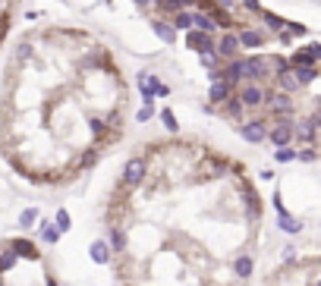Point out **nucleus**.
Segmentation results:
<instances>
[{"label":"nucleus","mask_w":321,"mask_h":286,"mask_svg":"<svg viewBox=\"0 0 321 286\" xmlns=\"http://www.w3.org/2000/svg\"><path fill=\"white\" fill-rule=\"evenodd\" d=\"M239 101H243V107H258V104H262V98H265V88L258 82H249V85H243V88H239Z\"/></svg>","instance_id":"1"},{"label":"nucleus","mask_w":321,"mask_h":286,"mask_svg":"<svg viewBox=\"0 0 321 286\" xmlns=\"http://www.w3.org/2000/svg\"><path fill=\"white\" fill-rule=\"evenodd\" d=\"M145 170H148V167H145L142 157L129 161V164H126V173H123V185H126V189H129V185H139L145 179Z\"/></svg>","instance_id":"2"},{"label":"nucleus","mask_w":321,"mask_h":286,"mask_svg":"<svg viewBox=\"0 0 321 286\" xmlns=\"http://www.w3.org/2000/svg\"><path fill=\"white\" fill-rule=\"evenodd\" d=\"M186 44H189L192 50H198V54H211V50H214L211 38L205 35V32H196V29H189V38H186Z\"/></svg>","instance_id":"3"},{"label":"nucleus","mask_w":321,"mask_h":286,"mask_svg":"<svg viewBox=\"0 0 321 286\" xmlns=\"http://www.w3.org/2000/svg\"><path fill=\"white\" fill-rule=\"evenodd\" d=\"M243 135L249 138V142H265V135H268V119H249V123L243 126Z\"/></svg>","instance_id":"4"},{"label":"nucleus","mask_w":321,"mask_h":286,"mask_svg":"<svg viewBox=\"0 0 321 286\" xmlns=\"http://www.w3.org/2000/svg\"><path fill=\"white\" fill-rule=\"evenodd\" d=\"M236 50H239V38L236 35H224V38H220L217 57H236Z\"/></svg>","instance_id":"5"},{"label":"nucleus","mask_w":321,"mask_h":286,"mask_svg":"<svg viewBox=\"0 0 321 286\" xmlns=\"http://www.w3.org/2000/svg\"><path fill=\"white\" fill-rule=\"evenodd\" d=\"M293 76H296L299 85H309V82L318 79V69H315V63H305V66H299V69H293Z\"/></svg>","instance_id":"6"},{"label":"nucleus","mask_w":321,"mask_h":286,"mask_svg":"<svg viewBox=\"0 0 321 286\" xmlns=\"http://www.w3.org/2000/svg\"><path fill=\"white\" fill-rule=\"evenodd\" d=\"M220 79H224L227 85H236L239 79H243V69H239V60H230V63L224 66V72H220Z\"/></svg>","instance_id":"7"},{"label":"nucleus","mask_w":321,"mask_h":286,"mask_svg":"<svg viewBox=\"0 0 321 286\" xmlns=\"http://www.w3.org/2000/svg\"><path fill=\"white\" fill-rule=\"evenodd\" d=\"M227 98H230V85H227L224 79H214V85H211V101H214V104H224Z\"/></svg>","instance_id":"8"},{"label":"nucleus","mask_w":321,"mask_h":286,"mask_svg":"<svg viewBox=\"0 0 321 286\" xmlns=\"http://www.w3.org/2000/svg\"><path fill=\"white\" fill-rule=\"evenodd\" d=\"M192 25H196L198 32H205V35H211V32L217 29V22H214L211 16H205V13H196V16H192Z\"/></svg>","instance_id":"9"},{"label":"nucleus","mask_w":321,"mask_h":286,"mask_svg":"<svg viewBox=\"0 0 321 286\" xmlns=\"http://www.w3.org/2000/svg\"><path fill=\"white\" fill-rule=\"evenodd\" d=\"M13 255H25V258H38V249L29 242V239H19V242H13Z\"/></svg>","instance_id":"10"},{"label":"nucleus","mask_w":321,"mask_h":286,"mask_svg":"<svg viewBox=\"0 0 321 286\" xmlns=\"http://www.w3.org/2000/svg\"><path fill=\"white\" fill-rule=\"evenodd\" d=\"M277 82H280V88H284V91H296V88H299V82H296V76H293V69L277 72Z\"/></svg>","instance_id":"11"},{"label":"nucleus","mask_w":321,"mask_h":286,"mask_svg":"<svg viewBox=\"0 0 321 286\" xmlns=\"http://www.w3.org/2000/svg\"><path fill=\"white\" fill-rule=\"evenodd\" d=\"M151 29L158 32V38H160V41L173 44V25H167V22H160V19H155V22H151Z\"/></svg>","instance_id":"12"},{"label":"nucleus","mask_w":321,"mask_h":286,"mask_svg":"<svg viewBox=\"0 0 321 286\" xmlns=\"http://www.w3.org/2000/svg\"><path fill=\"white\" fill-rule=\"evenodd\" d=\"M239 44H246V48H258V44H265V38L258 35V32H252V29H243V35H239Z\"/></svg>","instance_id":"13"},{"label":"nucleus","mask_w":321,"mask_h":286,"mask_svg":"<svg viewBox=\"0 0 321 286\" xmlns=\"http://www.w3.org/2000/svg\"><path fill=\"white\" fill-rule=\"evenodd\" d=\"M110 249H113V252H123V249H126V236H123L120 230L110 233Z\"/></svg>","instance_id":"14"},{"label":"nucleus","mask_w":321,"mask_h":286,"mask_svg":"<svg viewBox=\"0 0 321 286\" xmlns=\"http://www.w3.org/2000/svg\"><path fill=\"white\" fill-rule=\"evenodd\" d=\"M233 270H236V277H249L252 274V258H239Z\"/></svg>","instance_id":"15"},{"label":"nucleus","mask_w":321,"mask_h":286,"mask_svg":"<svg viewBox=\"0 0 321 286\" xmlns=\"http://www.w3.org/2000/svg\"><path fill=\"white\" fill-rule=\"evenodd\" d=\"M280 230H286V233H299V230H303V223H299V220H293V217H280Z\"/></svg>","instance_id":"16"},{"label":"nucleus","mask_w":321,"mask_h":286,"mask_svg":"<svg viewBox=\"0 0 321 286\" xmlns=\"http://www.w3.org/2000/svg\"><path fill=\"white\" fill-rule=\"evenodd\" d=\"M227 114H230V117H243V101H239V98H233V101H230V98H227Z\"/></svg>","instance_id":"17"},{"label":"nucleus","mask_w":321,"mask_h":286,"mask_svg":"<svg viewBox=\"0 0 321 286\" xmlns=\"http://www.w3.org/2000/svg\"><path fill=\"white\" fill-rule=\"evenodd\" d=\"M173 25H177V29H192V16L189 13H177V16H173Z\"/></svg>","instance_id":"18"},{"label":"nucleus","mask_w":321,"mask_h":286,"mask_svg":"<svg viewBox=\"0 0 321 286\" xmlns=\"http://www.w3.org/2000/svg\"><path fill=\"white\" fill-rule=\"evenodd\" d=\"M95 164H98V151H85V154H82V164H79V167L89 170V167H95Z\"/></svg>","instance_id":"19"},{"label":"nucleus","mask_w":321,"mask_h":286,"mask_svg":"<svg viewBox=\"0 0 321 286\" xmlns=\"http://www.w3.org/2000/svg\"><path fill=\"white\" fill-rule=\"evenodd\" d=\"M91 258H95V261H107V249H104V245L101 242H95V245H91Z\"/></svg>","instance_id":"20"},{"label":"nucleus","mask_w":321,"mask_h":286,"mask_svg":"<svg viewBox=\"0 0 321 286\" xmlns=\"http://www.w3.org/2000/svg\"><path fill=\"white\" fill-rule=\"evenodd\" d=\"M265 22H268V29H284V19L274 16V13H265Z\"/></svg>","instance_id":"21"},{"label":"nucleus","mask_w":321,"mask_h":286,"mask_svg":"<svg viewBox=\"0 0 321 286\" xmlns=\"http://www.w3.org/2000/svg\"><path fill=\"white\" fill-rule=\"evenodd\" d=\"M160 119H164V126H167L170 132H177V117H173L170 110H164V114H160Z\"/></svg>","instance_id":"22"},{"label":"nucleus","mask_w":321,"mask_h":286,"mask_svg":"<svg viewBox=\"0 0 321 286\" xmlns=\"http://www.w3.org/2000/svg\"><path fill=\"white\" fill-rule=\"evenodd\" d=\"M179 6H183L179 0H160V10H167V13H177Z\"/></svg>","instance_id":"23"},{"label":"nucleus","mask_w":321,"mask_h":286,"mask_svg":"<svg viewBox=\"0 0 321 286\" xmlns=\"http://www.w3.org/2000/svg\"><path fill=\"white\" fill-rule=\"evenodd\" d=\"M13 261H16V255H13V252H6V255H0V270L13 268Z\"/></svg>","instance_id":"24"},{"label":"nucleus","mask_w":321,"mask_h":286,"mask_svg":"<svg viewBox=\"0 0 321 286\" xmlns=\"http://www.w3.org/2000/svg\"><path fill=\"white\" fill-rule=\"evenodd\" d=\"M57 230H70V214H66V211L57 214Z\"/></svg>","instance_id":"25"},{"label":"nucleus","mask_w":321,"mask_h":286,"mask_svg":"<svg viewBox=\"0 0 321 286\" xmlns=\"http://www.w3.org/2000/svg\"><path fill=\"white\" fill-rule=\"evenodd\" d=\"M239 3H243L249 13H262V3H258V0H239Z\"/></svg>","instance_id":"26"},{"label":"nucleus","mask_w":321,"mask_h":286,"mask_svg":"<svg viewBox=\"0 0 321 286\" xmlns=\"http://www.w3.org/2000/svg\"><path fill=\"white\" fill-rule=\"evenodd\" d=\"M293 157H296V151H293V148H280L277 151V161H293Z\"/></svg>","instance_id":"27"},{"label":"nucleus","mask_w":321,"mask_h":286,"mask_svg":"<svg viewBox=\"0 0 321 286\" xmlns=\"http://www.w3.org/2000/svg\"><path fill=\"white\" fill-rule=\"evenodd\" d=\"M32 54V44H22V48H16V60H29Z\"/></svg>","instance_id":"28"},{"label":"nucleus","mask_w":321,"mask_h":286,"mask_svg":"<svg viewBox=\"0 0 321 286\" xmlns=\"http://www.w3.org/2000/svg\"><path fill=\"white\" fill-rule=\"evenodd\" d=\"M41 236H44V239H48V242H54V239H57V236H60V233H57V230H51V227H41Z\"/></svg>","instance_id":"29"},{"label":"nucleus","mask_w":321,"mask_h":286,"mask_svg":"<svg viewBox=\"0 0 321 286\" xmlns=\"http://www.w3.org/2000/svg\"><path fill=\"white\" fill-rule=\"evenodd\" d=\"M91 132H95V135H101V132H104V123H101V119H91Z\"/></svg>","instance_id":"30"},{"label":"nucleus","mask_w":321,"mask_h":286,"mask_svg":"<svg viewBox=\"0 0 321 286\" xmlns=\"http://www.w3.org/2000/svg\"><path fill=\"white\" fill-rule=\"evenodd\" d=\"M32 220H35V211H25V214H22V220H19V223H22V227H29Z\"/></svg>","instance_id":"31"},{"label":"nucleus","mask_w":321,"mask_h":286,"mask_svg":"<svg viewBox=\"0 0 321 286\" xmlns=\"http://www.w3.org/2000/svg\"><path fill=\"white\" fill-rule=\"evenodd\" d=\"M309 54L318 60V57H321V44H309Z\"/></svg>","instance_id":"32"},{"label":"nucleus","mask_w":321,"mask_h":286,"mask_svg":"<svg viewBox=\"0 0 321 286\" xmlns=\"http://www.w3.org/2000/svg\"><path fill=\"white\" fill-rule=\"evenodd\" d=\"M3 32H6V16H0V38H3Z\"/></svg>","instance_id":"33"},{"label":"nucleus","mask_w":321,"mask_h":286,"mask_svg":"<svg viewBox=\"0 0 321 286\" xmlns=\"http://www.w3.org/2000/svg\"><path fill=\"white\" fill-rule=\"evenodd\" d=\"M48 286H57V280H54V277H48Z\"/></svg>","instance_id":"34"},{"label":"nucleus","mask_w":321,"mask_h":286,"mask_svg":"<svg viewBox=\"0 0 321 286\" xmlns=\"http://www.w3.org/2000/svg\"><path fill=\"white\" fill-rule=\"evenodd\" d=\"M179 3H196V0H179Z\"/></svg>","instance_id":"35"},{"label":"nucleus","mask_w":321,"mask_h":286,"mask_svg":"<svg viewBox=\"0 0 321 286\" xmlns=\"http://www.w3.org/2000/svg\"><path fill=\"white\" fill-rule=\"evenodd\" d=\"M217 3H224V6H227V3H230V0H217Z\"/></svg>","instance_id":"36"},{"label":"nucleus","mask_w":321,"mask_h":286,"mask_svg":"<svg viewBox=\"0 0 321 286\" xmlns=\"http://www.w3.org/2000/svg\"><path fill=\"white\" fill-rule=\"evenodd\" d=\"M139 3H148V0H139Z\"/></svg>","instance_id":"37"},{"label":"nucleus","mask_w":321,"mask_h":286,"mask_svg":"<svg viewBox=\"0 0 321 286\" xmlns=\"http://www.w3.org/2000/svg\"><path fill=\"white\" fill-rule=\"evenodd\" d=\"M0 286H3V283H0Z\"/></svg>","instance_id":"38"}]
</instances>
